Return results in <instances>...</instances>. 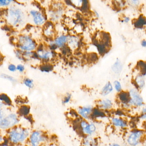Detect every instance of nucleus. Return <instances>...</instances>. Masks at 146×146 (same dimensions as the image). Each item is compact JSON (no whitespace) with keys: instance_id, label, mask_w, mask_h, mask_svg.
I'll return each mask as SVG.
<instances>
[{"instance_id":"nucleus-1","label":"nucleus","mask_w":146,"mask_h":146,"mask_svg":"<svg viewBox=\"0 0 146 146\" xmlns=\"http://www.w3.org/2000/svg\"><path fill=\"white\" fill-rule=\"evenodd\" d=\"M7 14V22L13 27H21L26 22V17L25 13L18 6H11L8 8Z\"/></svg>"},{"instance_id":"nucleus-2","label":"nucleus","mask_w":146,"mask_h":146,"mask_svg":"<svg viewBox=\"0 0 146 146\" xmlns=\"http://www.w3.org/2000/svg\"><path fill=\"white\" fill-rule=\"evenodd\" d=\"M18 46L20 50L23 51H34L37 48V43L33 38L27 34L18 37Z\"/></svg>"},{"instance_id":"nucleus-3","label":"nucleus","mask_w":146,"mask_h":146,"mask_svg":"<svg viewBox=\"0 0 146 146\" xmlns=\"http://www.w3.org/2000/svg\"><path fill=\"white\" fill-rule=\"evenodd\" d=\"M28 134V132L27 129L16 128L11 132L9 138L12 142L17 143L23 141Z\"/></svg>"},{"instance_id":"nucleus-4","label":"nucleus","mask_w":146,"mask_h":146,"mask_svg":"<svg viewBox=\"0 0 146 146\" xmlns=\"http://www.w3.org/2000/svg\"><path fill=\"white\" fill-rule=\"evenodd\" d=\"M29 14L33 23L37 26H42L46 22V17L43 14L37 9H32L29 11Z\"/></svg>"},{"instance_id":"nucleus-5","label":"nucleus","mask_w":146,"mask_h":146,"mask_svg":"<svg viewBox=\"0 0 146 146\" xmlns=\"http://www.w3.org/2000/svg\"><path fill=\"white\" fill-rule=\"evenodd\" d=\"M18 118L14 114H11L3 119H2L0 122L1 127L2 129L7 128L13 127L18 123Z\"/></svg>"},{"instance_id":"nucleus-6","label":"nucleus","mask_w":146,"mask_h":146,"mask_svg":"<svg viewBox=\"0 0 146 146\" xmlns=\"http://www.w3.org/2000/svg\"><path fill=\"white\" fill-rule=\"evenodd\" d=\"M36 53L38 58L46 61L50 60L54 57L53 52L52 51L45 49L43 46L37 48Z\"/></svg>"},{"instance_id":"nucleus-7","label":"nucleus","mask_w":146,"mask_h":146,"mask_svg":"<svg viewBox=\"0 0 146 146\" xmlns=\"http://www.w3.org/2000/svg\"><path fill=\"white\" fill-rule=\"evenodd\" d=\"M130 96V100L129 103L138 106H141L143 104V100L141 96L140 95L137 90L132 89L129 93Z\"/></svg>"},{"instance_id":"nucleus-8","label":"nucleus","mask_w":146,"mask_h":146,"mask_svg":"<svg viewBox=\"0 0 146 146\" xmlns=\"http://www.w3.org/2000/svg\"><path fill=\"white\" fill-rule=\"evenodd\" d=\"M143 134V132L141 131H137L133 132L128 137V143L131 146H136L139 143L141 138Z\"/></svg>"},{"instance_id":"nucleus-9","label":"nucleus","mask_w":146,"mask_h":146,"mask_svg":"<svg viewBox=\"0 0 146 146\" xmlns=\"http://www.w3.org/2000/svg\"><path fill=\"white\" fill-rule=\"evenodd\" d=\"M68 37L64 35L59 36L55 38L53 43L56 47L59 48H62L65 46L68 42Z\"/></svg>"},{"instance_id":"nucleus-10","label":"nucleus","mask_w":146,"mask_h":146,"mask_svg":"<svg viewBox=\"0 0 146 146\" xmlns=\"http://www.w3.org/2000/svg\"><path fill=\"white\" fill-rule=\"evenodd\" d=\"M81 126L84 132L87 134H93L96 129L95 126L94 124H89L85 121L81 122Z\"/></svg>"},{"instance_id":"nucleus-11","label":"nucleus","mask_w":146,"mask_h":146,"mask_svg":"<svg viewBox=\"0 0 146 146\" xmlns=\"http://www.w3.org/2000/svg\"><path fill=\"white\" fill-rule=\"evenodd\" d=\"M42 139V136L39 132H34L30 136V142L32 146H38Z\"/></svg>"},{"instance_id":"nucleus-12","label":"nucleus","mask_w":146,"mask_h":146,"mask_svg":"<svg viewBox=\"0 0 146 146\" xmlns=\"http://www.w3.org/2000/svg\"><path fill=\"white\" fill-rule=\"evenodd\" d=\"M67 43L70 48L75 49L78 46L79 40L76 37L71 36L68 37Z\"/></svg>"},{"instance_id":"nucleus-13","label":"nucleus","mask_w":146,"mask_h":146,"mask_svg":"<svg viewBox=\"0 0 146 146\" xmlns=\"http://www.w3.org/2000/svg\"><path fill=\"white\" fill-rule=\"evenodd\" d=\"M92 111V108L91 107H85L80 109L78 111L80 114L85 118H88L89 115L91 113Z\"/></svg>"},{"instance_id":"nucleus-14","label":"nucleus","mask_w":146,"mask_h":146,"mask_svg":"<svg viewBox=\"0 0 146 146\" xmlns=\"http://www.w3.org/2000/svg\"><path fill=\"white\" fill-rule=\"evenodd\" d=\"M112 102L108 99L101 101L99 102V107L101 108L104 110L110 109L112 107Z\"/></svg>"},{"instance_id":"nucleus-15","label":"nucleus","mask_w":146,"mask_h":146,"mask_svg":"<svg viewBox=\"0 0 146 146\" xmlns=\"http://www.w3.org/2000/svg\"><path fill=\"white\" fill-rule=\"evenodd\" d=\"M112 123L114 125L120 127H125L127 125V123L120 118H113L112 120Z\"/></svg>"},{"instance_id":"nucleus-16","label":"nucleus","mask_w":146,"mask_h":146,"mask_svg":"<svg viewBox=\"0 0 146 146\" xmlns=\"http://www.w3.org/2000/svg\"><path fill=\"white\" fill-rule=\"evenodd\" d=\"M44 32L45 35L47 37H52L53 35V27L51 24L49 23L47 24L44 30Z\"/></svg>"},{"instance_id":"nucleus-17","label":"nucleus","mask_w":146,"mask_h":146,"mask_svg":"<svg viewBox=\"0 0 146 146\" xmlns=\"http://www.w3.org/2000/svg\"><path fill=\"white\" fill-rule=\"evenodd\" d=\"M113 90L112 85L110 82H108L102 90V94L104 96L109 94Z\"/></svg>"},{"instance_id":"nucleus-18","label":"nucleus","mask_w":146,"mask_h":146,"mask_svg":"<svg viewBox=\"0 0 146 146\" xmlns=\"http://www.w3.org/2000/svg\"><path fill=\"white\" fill-rule=\"evenodd\" d=\"M120 100L124 103L129 102L130 100V96L129 93L127 92H121L119 95Z\"/></svg>"},{"instance_id":"nucleus-19","label":"nucleus","mask_w":146,"mask_h":146,"mask_svg":"<svg viewBox=\"0 0 146 146\" xmlns=\"http://www.w3.org/2000/svg\"><path fill=\"white\" fill-rule=\"evenodd\" d=\"M53 69V67L51 64H42L39 67V69L42 72H49L52 71Z\"/></svg>"},{"instance_id":"nucleus-20","label":"nucleus","mask_w":146,"mask_h":146,"mask_svg":"<svg viewBox=\"0 0 146 146\" xmlns=\"http://www.w3.org/2000/svg\"><path fill=\"white\" fill-rule=\"evenodd\" d=\"M23 84L29 89H32L34 87L33 80L28 78H26L24 79Z\"/></svg>"},{"instance_id":"nucleus-21","label":"nucleus","mask_w":146,"mask_h":146,"mask_svg":"<svg viewBox=\"0 0 146 146\" xmlns=\"http://www.w3.org/2000/svg\"><path fill=\"white\" fill-rule=\"evenodd\" d=\"M113 70L116 72L118 73L120 72L122 69V64L118 60L115 62L114 65L112 66Z\"/></svg>"},{"instance_id":"nucleus-22","label":"nucleus","mask_w":146,"mask_h":146,"mask_svg":"<svg viewBox=\"0 0 146 146\" xmlns=\"http://www.w3.org/2000/svg\"><path fill=\"white\" fill-rule=\"evenodd\" d=\"M1 77L4 79L7 80L11 82L12 83L15 84L17 83V80L16 79V78L9 75L3 73L1 75Z\"/></svg>"},{"instance_id":"nucleus-23","label":"nucleus","mask_w":146,"mask_h":146,"mask_svg":"<svg viewBox=\"0 0 146 146\" xmlns=\"http://www.w3.org/2000/svg\"><path fill=\"white\" fill-rule=\"evenodd\" d=\"M138 66L142 75H145L146 74V63L144 62L140 61L138 63Z\"/></svg>"},{"instance_id":"nucleus-24","label":"nucleus","mask_w":146,"mask_h":146,"mask_svg":"<svg viewBox=\"0 0 146 146\" xmlns=\"http://www.w3.org/2000/svg\"><path fill=\"white\" fill-rule=\"evenodd\" d=\"M0 99L1 100L4 102L6 104H7L8 105H11V101L8 97V96L6 94L2 93L0 95Z\"/></svg>"},{"instance_id":"nucleus-25","label":"nucleus","mask_w":146,"mask_h":146,"mask_svg":"<svg viewBox=\"0 0 146 146\" xmlns=\"http://www.w3.org/2000/svg\"><path fill=\"white\" fill-rule=\"evenodd\" d=\"M30 111V108L27 106H23L19 110V113L22 115H26Z\"/></svg>"},{"instance_id":"nucleus-26","label":"nucleus","mask_w":146,"mask_h":146,"mask_svg":"<svg viewBox=\"0 0 146 146\" xmlns=\"http://www.w3.org/2000/svg\"><path fill=\"white\" fill-rule=\"evenodd\" d=\"M14 1L11 0H1L0 1V7H7L11 5Z\"/></svg>"},{"instance_id":"nucleus-27","label":"nucleus","mask_w":146,"mask_h":146,"mask_svg":"<svg viewBox=\"0 0 146 146\" xmlns=\"http://www.w3.org/2000/svg\"><path fill=\"white\" fill-rule=\"evenodd\" d=\"M146 23V20L144 18L141 17L138 19V20H137L135 23V26L136 27H140L143 26Z\"/></svg>"},{"instance_id":"nucleus-28","label":"nucleus","mask_w":146,"mask_h":146,"mask_svg":"<svg viewBox=\"0 0 146 146\" xmlns=\"http://www.w3.org/2000/svg\"><path fill=\"white\" fill-rule=\"evenodd\" d=\"M70 3V4L76 7H82L83 1H69Z\"/></svg>"},{"instance_id":"nucleus-29","label":"nucleus","mask_w":146,"mask_h":146,"mask_svg":"<svg viewBox=\"0 0 146 146\" xmlns=\"http://www.w3.org/2000/svg\"><path fill=\"white\" fill-rule=\"evenodd\" d=\"M88 9V2L87 1H83V3L82 4V7H81V9L82 11H87Z\"/></svg>"},{"instance_id":"nucleus-30","label":"nucleus","mask_w":146,"mask_h":146,"mask_svg":"<svg viewBox=\"0 0 146 146\" xmlns=\"http://www.w3.org/2000/svg\"><path fill=\"white\" fill-rule=\"evenodd\" d=\"M8 69L10 72H15L17 70L16 66L14 64H11L8 66Z\"/></svg>"},{"instance_id":"nucleus-31","label":"nucleus","mask_w":146,"mask_h":146,"mask_svg":"<svg viewBox=\"0 0 146 146\" xmlns=\"http://www.w3.org/2000/svg\"><path fill=\"white\" fill-rule=\"evenodd\" d=\"M115 87L116 90L118 92H120L121 90V86L120 83L116 81H114Z\"/></svg>"},{"instance_id":"nucleus-32","label":"nucleus","mask_w":146,"mask_h":146,"mask_svg":"<svg viewBox=\"0 0 146 146\" xmlns=\"http://www.w3.org/2000/svg\"><path fill=\"white\" fill-rule=\"evenodd\" d=\"M16 68H17V70L18 71V72H20V73H22V72H23L25 71V67L22 64H18L16 66Z\"/></svg>"},{"instance_id":"nucleus-33","label":"nucleus","mask_w":146,"mask_h":146,"mask_svg":"<svg viewBox=\"0 0 146 146\" xmlns=\"http://www.w3.org/2000/svg\"><path fill=\"white\" fill-rule=\"evenodd\" d=\"M71 98V94L68 93L64 98V99L63 101V103L66 104V103H68L70 100Z\"/></svg>"},{"instance_id":"nucleus-34","label":"nucleus","mask_w":146,"mask_h":146,"mask_svg":"<svg viewBox=\"0 0 146 146\" xmlns=\"http://www.w3.org/2000/svg\"><path fill=\"white\" fill-rule=\"evenodd\" d=\"M93 115L94 116L99 117V116H102L104 114L102 112H101L100 111H99L98 110H94L93 111Z\"/></svg>"},{"instance_id":"nucleus-35","label":"nucleus","mask_w":146,"mask_h":146,"mask_svg":"<svg viewBox=\"0 0 146 146\" xmlns=\"http://www.w3.org/2000/svg\"><path fill=\"white\" fill-rule=\"evenodd\" d=\"M138 81H137V83L138 85V86L140 88L143 87L144 85V81L142 79V78H138Z\"/></svg>"},{"instance_id":"nucleus-36","label":"nucleus","mask_w":146,"mask_h":146,"mask_svg":"<svg viewBox=\"0 0 146 146\" xmlns=\"http://www.w3.org/2000/svg\"><path fill=\"white\" fill-rule=\"evenodd\" d=\"M141 118L142 119H146V108H143L142 110Z\"/></svg>"},{"instance_id":"nucleus-37","label":"nucleus","mask_w":146,"mask_h":146,"mask_svg":"<svg viewBox=\"0 0 146 146\" xmlns=\"http://www.w3.org/2000/svg\"><path fill=\"white\" fill-rule=\"evenodd\" d=\"M141 45L143 47H146V41H143L142 42V43H141Z\"/></svg>"},{"instance_id":"nucleus-38","label":"nucleus","mask_w":146,"mask_h":146,"mask_svg":"<svg viewBox=\"0 0 146 146\" xmlns=\"http://www.w3.org/2000/svg\"><path fill=\"white\" fill-rule=\"evenodd\" d=\"M110 146H120L118 144H111Z\"/></svg>"},{"instance_id":"nucleus-39","label":"nucleus","mask_w":146,"mask_h":146,"mask_svg":"<svg viewBox=\"0 0 146 146\" xmlns=\"http://www.w3.org/2000/svg\"><path fill=\"white\" fill-rule=\"evenodd\" d=\"M129 18H126L125 20V22H127L129 21Z\"/></svg>"}]
</instances>
